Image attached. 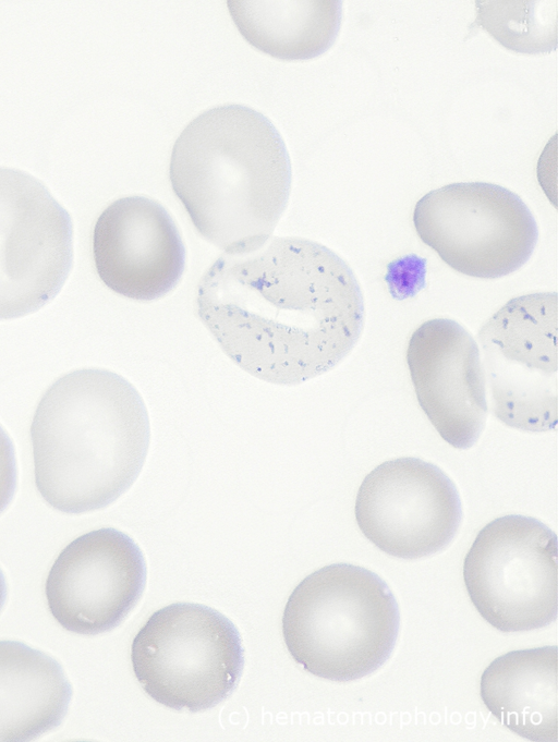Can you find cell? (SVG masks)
<instances>
[{
	"label": "cell",
	"mask_w": 558,
	"mask_h": 742,
	"mask_svg": "<svg viewBox=\"0 0 558 742\" xmlns=\"http://www.w3.org/2000/svg\"><path fill=\"white\" fill-rule=\"evenodd\" d=\"M199 319L240 368L298 385L338 365L364 328V300L350 266L301 238H269L225 253L197 285Z\"/></svg>",
	"instance_id": "1"
},
{
	"label": "cell",
	"mask_w": 558,
	"mask_h": 742,
	"mask_svg": "<svg viewBox=\"0 0 558 742\" xmlns=\"http://www.w3.org/2000/svg\"><path fill=\"white\" fill-rule=\"evenodd\" d=\"M35 483L64 513H85L116 501L145 463L150 424L146 405L124 377L83 368L56 380L31 425Z\"/></svg>",
	"instance_id": "2"
},
{
	"label": "cell",
	"mask_w": 558,
	"mask_h": 742,
	"mask_svg": "<svg viewBox=\"0 0 558 742\" xmlns=\"http://www.w3.org/2000/svg\"><path fill=\"white\" fill-rule=\"evenodd\" d=\"M169 178L199 234L225 253H241L270 238L288 205L292 171L286 144L266 115L223 105L182 131Z\"/></svg>",
	"instance_id": "3"
},
{
	"label": "cell",
	"mask_w": 558,
	"mask_h": 742,
	"mask_svg": "<svg viewBox=\"0 0 558 742\" xmlns=\"http://www.w3.org/2000/svg\"><path fill=\"white\" fill-rule=\"evenodd\" d=\"M400 611L386 582L350 563L323 567L292 591L282 633L292 658L307 672L331 681L366 677L390 657Z\"/></svg>",
	"instance_id": "4"
},
{
	"label": "cell",
	"mask_w": 558,
	"mask_h": 742,
	"mask_svg": "<svg viewBox=\"0 0 558 742\" xmlns=\"http://www.w3.org/2000/svg\"><path fill=\"white\" fill-rule=\"evenodd\" d=\"M134 674L146 694L174 710L213 708L236 688L244 649L235 625L199 604L154 612L131 646Z\"/></svg>",
	"instance_id": "5"
},
{
	"label": "cell",
	"mask_w": 558,
	"mask_h": 742,
	"mask_svg": "<svg viewBox=\"0 0 558 742\" xmlns=\"http://www.w3.org/2000/svg\"><path fill=\"white\" fill-rule=\"evenodd\" d=\"M420 239L456 271L496 279L520 269L538 240L536 220L514 192L459 182L421 197L413 211Z\"/></svg>",
	"instance_id": "6"
},
{
	"label": "cell",
	"mask_w": 558,
	"mask_h": 742,
	"mask_svg": "<svg viewBox=\"0 0 558 742\" xmlns=\"http://www.w3.org/2000/svg\"><path fill=\"white\" fill-rule=\"evenodd\" d=\"M463 579L472 604L495 629L544 628L557 618V535L532 516L497 518L476 535Z\"/></svg>",
	"instance_id": "7"
},
{
	"label": "cell",
	"mask_w": 558,
	"mask_h": 742,
	"mask_svg": "<svg viewBox=\"0 0 558 742\" xmlns=\"http://www.w3.org/2000/svg\"><path fill=\"white\" fill-rule=\"evenodd\" d=\"M557 293L513 297L477 333L492 413L524 431L557 427Z\"/></svg>",
	"instance_id": "8"
},
{
	"label": "cell",
	"mask_w": 558,
	"mask_h": 742,
	"mask_svg": "<svg viewBox=\"0 0 558 742\" xmlns=\"http://www.w3.org/2000/svg\"><path fill=\"white\" fill-rule=\"evenodd\" d=\"M72 264L70 214L38 179L0 167V320L51 302Z\"/></svg>",
	"instance_id": "9"
},
{
	"label": "cell",
	"mask_w": 558,
	"mask_h": 742,
	"mask_svg": "<svg viewBox=\"0 0 558 742\" xmlns=\"http://www.w3.org/2000/svg\"><path fill=\"white\" fill-rule=\"evenodd\" d=\"M363 535L400 559H418L445 549L454 538L462 504L454 483L437 465L403 457L376 466L355 500Z\"/></svg>",
	"instance_id": "10"
},
{
	"label": "cell",
	"mask_w": 558,
	"mask_h": 742,
	"mask_svg": "<svg viewBox=\"0 0 558 742\" xmlns=\"http://www.w3.org/2000/svg\"><path fill=\"white\" fill-rule=\"evenodd\" d=\"M145 584L141 548L125 533L104 527L65 546L48 573L45 594L50 613L62 628L96 635L126 618Z\"/></svg>",
	"instance_id": "11"
},
{
	"label": "cell",
	"mask_w": 558,
	"mask_h": 742,
	"mask_svg": "<svg viewBox=\"0 0 558 742\" xmlns=\"http://www.w3.org/2000/svg\"><path fill=\"white\" fill-rule=\"evenodd\" d=\"M407 363L422 410L456 449L471 448L487 417L485 375L478 346L458 321L433 318L412 333Z\"/></svg>",
	"instance_id": "12"
},
{
	"label": "cell",
	"mask_w": 558,
	"mask_h": 742,
	"mask_svg": "<svg viewBox=\"0 0 558 742\" xmlns=\"http://www.w3.org/2000/svg\"><path fill=\"white\" fill-rule=\"evenodd\" d=\"M93 256L101 281L113 292L153 301L172 291L185 268V247L167 209L144 196L122 197L98 217Z\"/></svg>",
	"instance_id": "13"
},
{
	"label": "cell",
	"mask_w": 558,
	"mask_h": 742,
	"mask_svg": "<svg viewBox=\"0 0 558 742\" xmlns=\"http://www.w3.org/2000/svg\"><path fill=\"white\" fill-rule=\"evenodd\" d=\"M481 698L504 726L534 742H557V646L506 653L481 677Z\"/></svg>",
	"instance_id": "14"
},
{
	"label": "cell",
	"mask_w": 558,
	"mask_h": 742,
	"mask_svg": "<svg viewBox=\"0 0 558 742\" xmlns=\"http://www.w3.org/2000/svg\"><path fill=\"white\" fill-rule=\"evenodd\" d=\"M72 686L51 656L16 641H0V742H26L58 728Z\"/></svg>",
	"instance_id": "15"
},
{
	"label": "cell",
	"mask_w": 558,
	"mask_h": 742,
	"mask_svg": "<svg viewBox=\"0 0 558 742\" xmlns=\"http://www.w3.org/2000/svg\"><path fill=\"white\" fill-rule=\"evenodd\" d=\"M230 15L245 40L282 60L320 56L335 42L342 2L335 0L228 1Z\"/></svg>",
	"instance_id": "16"
},
{
	"label": "cell",
	"mask_w": 558,
	"mask_h": 742,
	"mask_svg": "<svg viewBox=\"0 0 558 742\" xmlns=\"http://www.w3.org/2000/svg\"><path fill=\"white\" fill-rule=\"evenodd\" d=\"M551 1H476L475 24L504 47L539 53L556 49L557 3Z\"/></svg>",
	"instance_id": "17"
},
{
	"label": "cell",
	"mask_w": 558,
	"mask_h": 742,
	"mask_svg": "<svg viewBox=\"0 0 558 742\" xmlns=\"http://www.w3.org/2000/svg\"><path fill=\"white\" fill-rule=\"evenodd\" d=\"M17 483L16 459L13 442L0 425V513L13 499Z\"/></svg>",
	"instance_id": "18"
},
{
	"label": "cell",
	"mask_w": 558,
	"mask_h": 742,
	"mask_svg": "<svg viewBox=\"0 0 558 742\" xmlns=\"http://www.w3.org/2000/svg\"><path fill=\"white\" fill-rule=\"evenodd\" d=\"M7 599V583L4 575L0 569V611L5 603Z\"/></svg>",
	"instance_id": "19"
}]
</instances>
